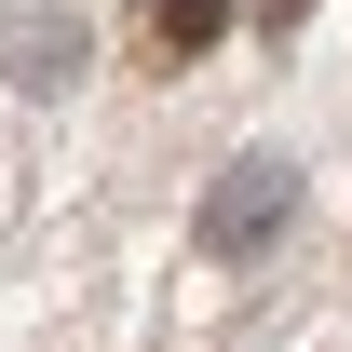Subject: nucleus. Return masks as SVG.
<instances>
[{"mask_svg":"<svg viewBox=\"0 0 352 352\" xmlns=\"http://www.w3.org/2000/svg\"><path fill=\"white\" fill-rule=\"evenodd\" d=\"M285 217H298V176H285V163H230L217 204H204V244H217V258H258Z\"/></svg>","mask_w":352,"mask_h":352,"instance_id":"nucleus-1","label":"nucleus"},{"mask_svg":"<svg viewBox=\"0 0 352 352\" xmlns=\"http://www.w3.org/2000/svg\"><path fill=\"white\" fill-rule=\"evenodd\" d=\"M230 28V0H149V54H204Z\"/></svg>","mask_w":352,"mask_h":352,"instance_id":"nucleus-2","label":"nucleus"}]
</instances>
